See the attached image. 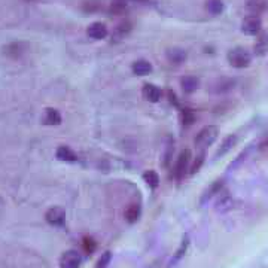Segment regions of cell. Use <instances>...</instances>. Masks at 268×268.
Instances as JSON below:
<instances>
[{
    "mask_svg": "<svg viewBox=\"0 0 268 268\" xmlns=\"http://www.w3.org/2000/svg\"><path fill=\"white\" fill-rule=\"evenodd\" d=\"M161 96H163V93H161L160 86H157L155 84H145L142 88V97L149 103L160 101Z\"/></svg>",
    "mask_w": 268,
    "mask_h": 268,
    "instance_id": "obj_12",
    "label": "cell"
},
{
    "mask_svg": "<svg viewBox=\"0 0 268 268\" xmlns=\"http://www.w3.org/2000/svg\"><path fill=\"white\" fill-rule=\"evenodd\" d=\"M130 6L128 0H110L109 3V14L114 17H122L127 14Z\"/></svg>",
    "mask_w": 268,
    "mask_h": 268,
    "instance_id": "obj_14",
    "label": "cell"
},
{
    "mask_svg": "<svg viewBox=\"0 0 268 268\" xmlns=\"http://www.w3.org/2000/svg\"><path fill=\"white\" fill-rule=\"evenodd\" d=\"M140 218V206L139 204H131V206H128L127 207V210H125V219L130 222V224H134V222H137Z\"/></svg>",
    "mask_w": 268,
    "mask_h": 268,
    "instance_id": "obj_21",
    "label": "cell"
},
{
    "mask_svg": "<svg viewBox=\"0 0 268 268\" xmlns=\"http://www.w3.org/2000/svg\"><path fill=\"white\" fill-rule=\"evenodd\" d=\"M45 220L52 227H61L66 220V210L61 207H51L45 213Z\"/></svg>",
    "mask_w": 268,
    "mask_h": 268,
    "instance_id": "obj_8",
    "label": "cell"
},
{
    "mask_svg": "<svg viewBox=\"0 0 268 268\" xmlns=\"http://www.w3.org/2000/svg\"><path fill=\"white\" fill-rule=\"evenodd\" d=\"M61 121H63L61 114H60L57 109H52V107L45 109L43 117H42V122H43L45 125H60Z\"/></svg>",
    "mask_w": 268,
    "mask_h": 268,
    "instance_id": "obj_16",
    "label": "cell"
},
{
    "mask_svg": "<svg viewBox=\"0 0 268 268\" xmlns=\"http://www.w3.org/2000/svg\"><path fill=\"white\" fill-rule=\"evenodd\" d=\"M27 51V45L23 42H12L3 47V54L11 57V58H19L24 52Z\"/></svg>",
    "mask_w": 268,
    "mask_h": 268,
    "instance_id": "obj_15",
    "label": "cell"
},
{
    "mask_svg": "<svg viewBox=\"0 0 268 268\" xmlns=\"http://www.w3.org/2000/svg\"><path fill=\"white\" fill-rule=\"evenodd\" d=\"M110 34L109 27L103 21H94L86 27V36L93 40H103Z\"/></svg>",
    "mask_w": 268,
    "mask_h": 268,
    "instance_id": "obj_4",
    "label": "cell"
},
{
    "mask_svg": "<svg viewBox=\"0 0 268 268\" xmlns=\"http://www.w3.org/2000/svg\"><path fill=\"white\" fill-rule=\"evenodd\" d=\"M219 136V130L216 125H206V127H203L198 134L195 136V146H198L201 149H204V148H207V146H210V145H213L215 143V140L218 139Z\"/></svg>",
    "mask_w": 268,
    "mask_h": 268,
    "instance_id": "obj_2",
    "label": "cell"
},
{
    "mask_svg": "<svg viewBox=\"0 0 268 268\" xmlns=\"http://www.w3.org/2000/svg\"><path fill=\"white\" fill-rule=\"evenodd\" d=\"M166 58L170 64H174V66H181L184 64L188 58V52L184 48H179V47H173V48H168L166 51Z\"/></svg>",
    "mask_w": 268,
    "mask_h": 268,
    "instance_id": "obj_9",
    "label": "cell"
},
{
    "mask_svg": "<svg viewBox=\"0 0 268 268\" xmlns=\"http://www.w3.org/2000/svg\"><path fill=\"white\" fill-rule=\"evenodd\" d=\"M240 30L241 33H244L246 36H258L264 29H262V18L256 17V15H246L241 19L240 24Z\"/></svg>",
    "mask_w": 268,
    "mask_h": 268,
    "instance_id": "obj_3",
    "label": "cell"
},
{
    "mask_svg": "<svg viewBox=\"0 0 268 268\" xmlns=\"http://www.w3.org/2000/svg\"><path fill=\"white\" fill-rule=\"evenodd\" d=\"M235 140H237V137H235V136H228V137L224 140V143H222V146H220V149H219L216 155H218V157L219 155H225L227 152L230 151V149L234 146Z\"/></svg>",
    "mask_w": 268,
    "mask_h": 268,
    "instance_id": "obj_24",
    "label": "cell"
},
{
    "mask_svg": "<svg viewBox=\"0 0 268 268\" xmlns=\"http://www.w3.org/2000/svg\"><path fill=\"white\" fill-rule=\"evenodd\" d=\"M253 55H256V57L268 55V32H265V30H262L256 36V40L253 43Z\"/></svg>",
    "mask_w": 268,
    "mask_h": 268,
    "instance_id": "obj_10",
    "label": "cell"
},
{
    "mask_svg": "<svg viewBox=\"0 0 268 268\" xmlns=\"http://www.w3.org/2000/svg\"><path fill=\"white\" fill-rule=\"evenodd\" d=\"M204 8L210 15L218 17L225 11V3H224V0H206Z\"/></svg>",
    "mask_w": 268,
    "mask_h": 268,
    "instance_id": "obj_18",
    "label": "cell"
},
{
    "mask_svg": "<svg viewBox=\"0 0 268 268\" xmlns=\"http://www.w3.org/2000/svg\"><path fill=\"white\" fill-rule=\"evenodd\" d=\"M235 81L234 79H230V78H222L218 81V88L216 91L218 93H225V91H230L231 88H234Z\"/></svg>",
    "mask_w": 268,
    "mask_h": 268,
    "instance_id": "obj_23",
    "label": "cell"
},
{
    "mask_svg": "<svg viewBox=\"0 0 268 268\" xmlns=\"http://www.w3.org/2000/svg\"><path fill=\"white\" fill-rule=\"evenodd\" d=\"M128 2H134V3H148L149 0H128Z\"/></svg>",
    "mask_w": 268,
    "mask_h": 268,
    "instance_id": "obj_29",
    "label": "cell"
},
{
    "mask_svg": "<svg viewBox=\"0 0 268 268\" xmlns=\"http://www.w3.org/2000/svg\"><path fill=\"white\" fill-rule=\"evenodd\" d=\"M82 248H84L86 255H91V253H94V251H96L97 243H96V240L93 237H84L82 238Z\"/></svg>",
    "mask_w": 268,
    "mask_h": 268,
    "instance_id": "obj_25",
    "label": "cell"
},
{
    "mask_svg": "<svg viewBox=\"0 0 268 268\" xmlns=\"http://www.w3.org/2000/svg\"><path fill=\"white\" fill-rule=\"evenodd\" d=\"M81 9L85 14H93V12H99L103 9V2L101 0H85L81 5Z\"/></svg>",
    "mask_w": 268,
    "mask_h": 268,
    "instance_id": "obj_20",
    "label": "cell"
},
{
    "mask_svg": "<svg viewBox=\"0 0 268 268\" xmlns=\"http://www.w3.org/2000/svg\"><path fill=\"white\" fill-rule=\"evenodd\" d=\"M131 70H133V73L136 76H146V75H151L152 70H153V66H152V63L149 60L139 58V60L133 61Z\"/></svg>",
    "mask_w": 268,
    "mask_h": 268,
    "instance_id": "obj_13",
    "label": "cell"
},
{
    "mask_svg": "<svg viewBox=\"0 0 268 268\" xmlns=\"http://www.w3.org/2000/svg\"><path fill=\"white\" fill-rule=\"evenodd\" d=\"M55 155H57V158L60 161H67V163H73V161L78 160V155L72 151L69 146H60L57 149V152H55Z\"/></svg>",
    "mask_w": 268,
    "mask_h": 268,
    "instance_id": "obj_19",
    "label": "cell"
},
{
    "mask_svg": "<svg viewBox=\"0 0 268 268\" xmlns=\"http://www.w3.org/2000/svg\"><path fill=\"white\" fill-rule=\"evenodd\" d=\"M227 60L230 66L234 69H248L252 64L253 60V52L244 48V47H234L228 51Z\"/></svg>",
    "mask_w": 268,
    "mask_h": 268,
    "instance_id": "obj_1",
    "label": "cell"
},
{
    "mask_svg": "<svg viewBox=\"0 0 268 268\" xmlns=\"http://www.w3.org/2000/svg\"><path fill=\"white\" fill-rule=\"evenodd\" d=\"M203 163H204V155H200L198 157V160L192 164V167L189 168V174H195L198 170H200V167L203 166Z\"/></svg>",
    "mask_w": 268,
    "mask_h": 268,
    "instance_id": "obj_28",
    "label": "cell"
},
{
    "mask_svg": "<svg viewBox=\"0 0 268 268\" xmlns=\"http://www.w3.org/2000/svg\"><path fill=\"white\" fill-rule=\"evenodd\" d=\"M131 32H133V23L128 18H124L114 27V30L110 32V37L114 42H121Z\"/></svg>",
    "mask_w": 268,
    "mask_h": 268,
    "instance_id": "obj_5",
    "label": "cell"
},
{
    "mask_svg": "<svg viewBox=\"0 0 268 268\" xmlns=\"http://www.w3.org/2000/svg\"><path fill=\"white\" fill-rule=\"evenodd\" d=\"M81 262H82V256L75 249L66 251L60 258V267L61 268H79Z\"/></svg>",
    "mask_w": 268,
    "mask_h": 268,
    "instance_id": "obj_7",
    "label": "cell"
},
{
    "mask_svg": "<svg viewBox=\"0 0 268 268\" xmlns=\"http://www.w3.org/2000/svg\"><path fill=\"white\" fill-rule=\"evenodd\" d=\"M191 158H192V155H191L189 149H185V151L181 152V155L176 161V166H174V177L176 179H182L188 173L189 164H191Z\"/></svg>",
    "mask_w": 268,
    "mask_h": 268,
    "instance_id": "obj_6",
    "label": "cell"
},
{
    "mask_svg": "<svg viewBox=\"0 0 268 268\" xmlns=\"http://www.w3.org/2000/svg\"><path fill=\"white\" fill-rule=\"evenodd\" d=\"M110 261H112V253L109 251L104 252V253H101V256L99 258L96 268H107V265L110 264Z\"/></svg>",
    "mask_w": 268,
    "mask_h": 268,
    "instance_id": "obj_27",
    "label": "cell"
},
{
    "mask_svg": "<svg viewBox=\"0 0 268 268\" xmlns=\"http://www.w3.org/2000/svg\"><path fill=\"white\" fill-rule=\"evenodd\" d=\"M268 9L267 0H248L246 2V11L248 15H256L261 17Z\"/></svg>",
    "mask_w": 268,
    "mask_h": 268,
    "instance_id": "obj_11",
    "label": "cell"
},
{
    "mask_svg": "<svg viewBox=\"0 0 268 268\" xmlns=\"http://www.w3.org/2000/svg\"><path fill=\"white\" fill-rule=\"evenodd\" d=\"M181 85H182V90L186 94H191V93H194L200 88V79L197 76L188 75V76L181 79Z\"/></svg>",
    "mask_w": 268,
    "mask_h": 268,
    "instance_id": "obj_17",
    "label": "cell"
},
{
    "mask_svg": "<svg viewBox=\"0 0 268 268\" xmlns=\"http://www.w3.org/2000/svg\"><path fill=\"white\" fill-rule=\"evenodd\" d=\"M143 179H145V182L151 186L152 189H155V188H158V185H160V176L155 173V171H146L145 174H143Z\"/></svg>",
    "mask_w": 268,
    "mask_h": 268,
    "instance_id": "obj_22",
    "label": "cell"
},
{
    "mask_svg": "<svg viewBox=\"0 0 268 268\" xmlns=\"http://www.w3.org/2000/svg\"><path fill=\"white\" fill-rule=\"evenodd\" d=\"M181 119H182V124L184 125H192L194 121H195V115L191 109H184L181 112Z\"/></svg>",
    "mask_w": 268,
    "mask_h": 268,
    "instance_id": "obj_26",
    "label": "cell"
}]
</instances>
